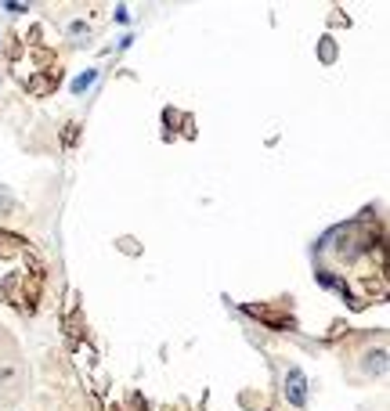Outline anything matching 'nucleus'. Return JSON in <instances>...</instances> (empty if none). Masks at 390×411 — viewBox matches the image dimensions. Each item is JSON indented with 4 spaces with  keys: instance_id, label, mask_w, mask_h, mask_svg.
I'll list each match as a JSON object with an SVG mask.
<instances>
[{
    "instance_id": "10",
    "label": "nucleus",
    "mask_w": 390,
    "mask_h": 411,
    "mask_svg": "<svg viewBox=\"0 0 390 411\" xmlns=\"http://www.w3.org/2000/svg\"><path fill=\"white\" fill-rule=\"evenodd\" d=\"M119 249H123V252H134V257H138V252H141V242H130V238H119Z\"/></svg>"
},
{
    "instance_id": "2",
    "label": "nucleus",
    "mask_w": 390,
    "mask_h": 411,
    "mask_svg": "<svg viewBox=\"0 0 390 411\" xmlns=\"http://www.w3.org/2000/svg\"><path fill=\"white\" fill-rule=\"evenodd\" d=\"M307 397H311L307 375L300 372V368H286V375H282V400H286L293 411H304V407H307Z\"/></svg>"
},
{
    "instance_id": "1",
    "label": "nucleus",
    "mask_w": 390,
    "mask_h": 411,
    "mask_svg": "<svg viewBox=\"0 0 390 411\" xmlns=\"http://www.w3.org/2000/svg\"><path fill=\"white\" fill-rule=\"evenodd\" d=\"M4 296L15 310H25V314H33L37 307V296H40V278L37 274H29V271H18L4 281Z\"/></svg>"
},
{
    "instance_id": "6",
    "label": "nucleus",
    "mask_w": 390,
    "mask_h": 411,
    "mask_svg": "<svg viewBox=\"0 0 390 411\" xmlns=\"http://www.w3.org/2000/svg\"><path fill=\"white\" fill-rule=\"evenodd\" d=\"M18 213V199L8 184H0V216H15Z\"/></svg>"
},
{
    "instance_id": "3",
    "label": "nucleus",
    "mask_w": 390,
    "mask_h": 411,
    "mask_svg": "<svg viewBox=\"0 0 390 411\" xmlns=\"http://www.w3.org/2000/svg\"><path fill=\"white\" fill-rule=\"evenodd\" d=\"M362 368H365V375H372V379H383V375H386V350H383V346H372V354H365Z\"/></svg>"
},
{
    "instance_id": "4",
    "label": "nucleus",
    "mask_w": 390,
    "mask_h": 411,
    "mask_svg": "<svg viewBox=\"0 0 390 411\" xmlns=\"http://www.w3.org/2000/svg\"><path fill=\"white\" fill-rule=\"evenodd\" d=\"M91 37H95V29L87 25L83 18H80V22H69V29H66V40H69L73 47H87V44H91Z\"/></svg>"
},
{
    "instance_id": "8",
    "label": "nucleus",
    "mask_w": 390,
    "mask_h": 411,
    "mask_svg": "<svg viewBox=\"0 0 390 411\" xmlns=\"http://www.w3.org/2000/svg\"><path fill=\"white\" fill-rule=\"evenodd\" d=\"M95 80H98V69H83V73L73 80V87H69V90H73V94H87Z\"/></svg>"
},
{
    "instance_id": "7",
    "label": "nucleus",
    "mask_w": 390,
    "mask_h": 411,
    "mask_svg": "<svg viewBox=\"0 0 390 411\" xmlns=\"http://www.w3.org/2000/svg\"><path fill=\"white\" fill-rule=\"evenodd\" d=\"M336 54H340V51H336V40H333V37H322V40H318V58H322V66H333Z\"/></svg>"
},
{
    "instance_id": "5",
    "label": "nucleus",
    "mask_w": 390,
    "mask_h": 411,
    "mask_svg": "<svg viewBox=\"0 0 390 411\" xmlns=\"http://www.w3.org/2000/svg\"><path fill=\"white\" fill-rule=\"evenodd\" d=\"M18 252H25V242L18 235H11V231H0V257L11 260V257H18Z\"/></svg>"
},
{
    "instance_id": "9",
    "label": "nucleus",
    "mask_w": 390,
    "mask_h": 411,
    "mask_svg": "<svg viewBox=\"0 0 390 411\" xmlns=\"http://www.w3.org/2000/svg\"><path fill=\"white\" fill-rule=\"evenodd\" d=\"M29 90H33V94H47V90H54V76H51V73L33 76V80H29Z\"/></svg>"
}]
</instances>
